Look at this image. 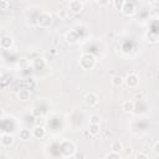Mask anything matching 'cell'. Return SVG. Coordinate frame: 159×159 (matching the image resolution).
Segmentation results:
<instances>
[{
    "label": "cell",
    "mask_w": 159,
    "mask_h": 159,
    "mask_svg": "<svg viewBox=\"0 0 159 159\" xmlns=\"http://www.w3.org/2000/svg\"><path fill=\"white\" fill-rule=\"evenodd\" d=\"M1 143L4 144L5 147H9L11 146L14 143V137L11 134H6V133H3L1 134Z\"/></svg>",
    "instance_id": "6da1fadb"
},
{
    "label": "cell",
    "mask_w": 159,
    "mask_h": 159,
    "mask_svg": "<svg viewBox=\"0 0 159 159\" xmlns=\"http://www.w3.org/2000/svg\"><path fill=\"white\" fill-rule=\"evenodd\" d=\"M70 9L73 11V13H81L82 10V4L77 1V0H73V1L70 3Z\"/></svg>",
    "instance_id": "7a4b0ae2"
},
{
    "label": "cell",
    "mask_w": 159,
    "mask_h": 159,
    "mask_svg": "<svg viewBox=\"0 0 159 159\" xmlns=\"http://www.w3.org/2000/svg\"><path fill=\"white\" fill-rule=\"evenodd\" d=\"M126 82H127L128 86L134 87V86H137V83H138V77L135 76V75H128L127 78H126Z\"/></svg>",
    "instance_id": "3957f363"
},
{
    "label": "cell",
    "mask_w": 159,
    "mask_h": 159,
    "mask_svg": "<svg viewBox=\"0 0 159 159\" xmlns=\"http://www.w3.org/2000/svg\"><path fill=\"white\" fill-rule=\"evenodd\" d=\"M86 103L88 106H95L97 103V96L95 95V93H88V95H86Z\"/></svg>",
    "instance_id": "277c9868"
},
{
    "label": "cell",
    "mask_w": 159,
    "mask_h": 159,
    "mask_svg": "<svg viewBox=\"0 0 159 159\" xmlns=\"http://www.w3.org/2000/svg\"><path fill=\"white\" fill-rule=\"evenodd\" d=\"M122 10L126 15H132L134 13V5L132 3H124V6H123Z\"/></svg>",
    "instance_id": "5b68a950"
},
{
    "label": "cell",
    "mask_w": 159,
    "mask_h": 159,
    "mask_svg": "<svg viewBox=\"0 0 159 159\" xmlns=\"http://www.w3.org/2000/svg\"><path fill=\"white\" fill-rule=\"evenodd\" d=\"M44 134H45V129L43 127H35L34 129H32V135L36 137V138L44 137Z\"/></svg>",
    "instance_id": "8992f818"
},
{
    "label": "cell",
    "mask_w": 159,
    "mask_h": 159,
    "mask_svg": "<svg viewBox=\"0 0 159 159\" xmlns=\"http://www.w3.org/2000/svg\"><path fill=\"white\" fill-rule=\"evenodd\" d=\"M13 44V40L10 39V37H4V39L1 40V47L3 49H9Z\"/></svg>",
    "instance_id": "52a82bcc"
},
{
    "label": "cell",
    "mask_w": 159,
    "mask_h": 159,
    "mask_svg": "<svg viewBox=\"0 0 159 159\" xmlns=\"http://www.w3.org/2000/svg\"><path fill=\"white\" fill-rule=\"evenodd\" d=\"M19 97H20V100L26 101V100H29V97H30V92L27 90H22V91H20V93H19Z\"/></svg>",
    "instance_id": "ba28073f"
},
{
    "label": "cell",
    "mask_w": 159,
    "mask_h": 159,
    "mask_svg": "<svg viewBox=\"0 0 159 159\" xmlns=\"http://www.w3.org/2000/svg\"><path fill=\"white\" fill-rule=\"evenodd\" d=\"M133 108H134L133 102L127 101V102H124V103H123V109H124L126 112H130V111H133Z\"/></svg>",
    "instance_id": "9c48e42d"
},
{
    "label": "cell",
    "mask_w": 159,
    "mask_h": 159,
    "mask_svg": "<svg viewBox=\"0 0 159 159\" xmlns=\"http://www.w3.org/2000/svg\"><path fill=\"white\" fill-rule=\"evenodd\" d=\"M111 149L113 152H121L122 151V143H119V142H114V143H112V147H111Z\"/></svg>",
    "instance_id": "30bf717a"
},
{
    "label": "cell",
    "mask_w": 159,
    "mask_h": 159,
    "mask_svg": "<svg viewBox=\"0 0 159 159\" xmlns=\"http://www.w3.org/2000/svg\"><path fill=\"white\" fill-rule=\"evenodd\" d=\"M20 137H21V139H24V141H27V139H30V137H31L30 130H26V129L21 130V132H20Z\"/></svg>",
    "instance_id": "8fae6325"
},
{
    "label": "cell",
    "mask_w": 159,
    "mask_h": 159,
    "mask_svg": "<svg viewBox=\"0 0 159 159\" xmlns=\"http://www.w3.org/2000/svg\"><path fill=\"white\" fill-rule=\"evenodd\" d=\"M98 128H100V124H90V133L91 134H93V135H95V134H97L98 132H100V129H98Z\"/></svg>",
    "instance_id": "7c38bea8"
},
{
    "label": "cell",
    "mask_w": 159,
    "mask_h": 159,
    "mask_svg": "<svg viewBox=\"0 0 159 159\" xmlns=\"http://www.w3.org/2000/svg\"><path fill=\"white\" fill-rule=\"evenodd\" d=\"M122 82H123V80H122L121 76H116V77H113V80H112V83H113V86H116V87L121 86L122 85Z\"/></svg>",
    "instance_id": "4fadbf2b"
},
{
    "label": "cell",
    "mask_w": 159,
    "mask_h": 159,
    "mask_svg": "<svg viewBox=\"0 0 159 159\" xmlns=\"http://www.w3.org/2000/svg\"><path fill=\"white\" fill-rule=\"evenodd\" d=\"M114 5H116L117 9L122 10L123 6H124V1H123V0H114Z\"/></svg>",
    "instance_id": "5bb4252c"
},
{
    "label": "cell",
    "mask_w": 159,
    "mask_h": 159,
    "mask_svg": "<svg viewBox=\"0 0 159 159\" xmlns=\"http://www.w3.org/2000/svg\"><path fill=\"white\" fill-rule=\"evenodd\" d=\"M90 123L92 124H100V117L98 116H92L90 119Z\"/></svg>",
    "instance_id": "9a60e30c"
},
{
    "label": "cell",
    "mask_w": 159,
    "mask_h": 159,
    "mask_svg": "<svg viewBox=\"0 0 159 159\" xmlns=\"http://www.w3.org/2000/svg\"><path fill=\"white\" fill-rule=\"evenodd\" d=\"M106 158H114V159H118V158H119V154L117 153V152H113V151H112V153L106 154Z\"/></svg>",
    "instance_id": "2e32d148"
},
{
    "label": "cell",
    "mask_w": 159,
    "mask_h": 159,
    "mask_svg": "<svg viewBox=\"0 0 159 159\" xmlns=\"http://www.w3.org/2000/svg\"><path fill=\"white\" fill-rule=\"evenodd\" d=\"M97 3L100 4L101 6H105V5H107V4H108V0H97Z\"/></svg>",
    "instance_id": "e0dca14e"
},
{
    "label": "cell",
    "mask_w": 159,
    "mask_h": 159,
    "mask_svg": "<svg viewBox=\"0 0 159 159\" xmlns=\"http://www.w3.org/2000/svg\"><path fill=\"white\" fill-rule=\"evenodd\" d=\"M135 158H138V159H139V158H144V159H147L148 157L146 156V154H143V153H138L137 156H135Z\"/></svg>",
    "instance_id": "ac0fdd59"
},
{
    "label": "cell",
    "mask_w": 159,
    "mask_h": 159,
    "mask_svg": "<svg viewBox=\"0 0 159 159\" xmlns=\"http://www.w3.org/2000/svg\"><path fill=\"white\" fill-rule=\"evenodd\" d=\"M154 152H156L157 154H159V142H157L156 146H154Z\"/></svg>",
    "instance_id": "d6986e66"
},
{
    "label": "cell",
    "mask_w": 159,
    "mask_h": 159,
    "mask_svg": "<svg viewBox=\"0 0 159 159\" xmlns=\"http://www.w3.org/2000/svg\"><path fill=\"white\" fill-rule=\"evenodd\" d=\"M6 8H8V3H6V0H3V10H6Z\"/></svg>",
    "instance_id": "ffe728a7"
}]
</instances>
